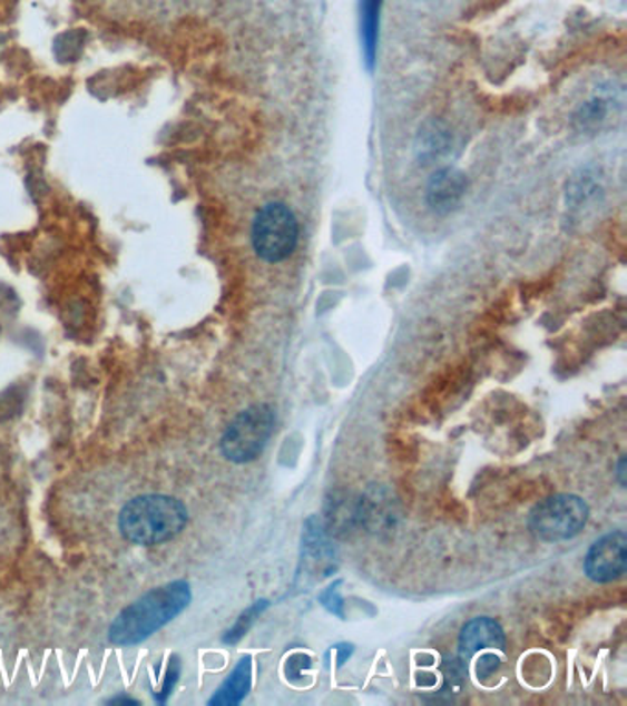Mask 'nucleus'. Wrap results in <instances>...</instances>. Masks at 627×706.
I'll list each match as a JSON object with an SVG mask.
<instances>
[{"mask_svg":"<svg viewBox=\"0 0 627 706\" xmlns=\"http://www.w3.org/2000/svg\"><path fill=\"white\" fill-rule=\"evenodd\" d=\"M190 600V586L186 581L157 587L118 615L109 631V640L117 646L143 643L185 611Z\"/></svg>","mask_w":627,"mask_h":706,"instance_id":"obj_1","label":"nucleus"},{"mask_svg":"<svg viewBox=\"0 0 627 706\" xmlns=\"http://www.w3.org/2000/svg\"><path fill=\"white\" fill-rule=\"evenodd\" d=\"M186 519L185 504L174 497L146 496L127 502L118 527L127 541L148 547L174 539L185 528Z\"/></svg>","mask_w":627,"mask_h":706,"instance_id":"obj_2","label":"nucleus"},{"mask_svg":"<svg viewBox=\"0 0 627 706\" xmlns=\"http://www.w3.org/2000/svg\"><path fill=\"white\" fill-rule=\"evenodd\" d=\"M275 431V411L265 403L248 406L228 425L222 438L225 459L247 464L264 453Z\"/></svg>","mask_w":627,"mask_h":706,"instance_id":"obj_3","label":"nucleus"},{"mask_svg":"<svg viewBox=\"0 0 627 706\" xmlns=\"http://www.w3.org/2000/svg\"><path fill=\"white\" fill-rule=\"evenodd\" d=\"M298 222L290 206L270 203L256 214L253 223V247L267 264H280L295 253Z\"/></svg>","mask_w":627,"mask_h":706,"instance_id":"obj_4","label":"nucleus"},{"mask_svg":"<svg viewBox=\"0 0 627 706\" xmlns=\"http://www.w3.org/2000/svg\"><path fill=\"white\" fill-rule=\"evenodd\" d=\"M589 519V507L576 496L549 497L530 513V530L547 543L567 541L584 530Z\"/></svg>","mask_w":627,"mask_h":706,"instance_id":"obj_5","label":"nucleus"},{"mask_svg":"<svg viewBox=\"0 0 627 706\" xmlns=\"http://www.w3.org/2000/svg\"><path fill=\"white\" fill-rule=\"evenodd\" d=\"M586 575L596 584H609L626 575L627 536L623 530L598 539L586 556Z\"/></svg>","mask_w":627,"mask_h":706,"instance_id":"obj_6","label":"nucleus"},{"mask_svg":"<svg viewBox=\"0 0 627 706\" xmlns=\"http://www.w3.org/2000/svg\"><path fill=\"white\" fill-rule=\"evenodd\" d=\"M504 644L507 637L496 620L486 617L473 618L460 631V663H468L474 654L484 649H502Z\"/></svg>","mask_w":627,"mask_h":706,"instance_id":"obj_7","label":"nucleus"},{"mask_svg":"<svg viewBox=\"0 0 627 706\" xmlns=\"http://www.w3.org/2000/svg\"><path fill=\"white\" fill-rule=\"evenodd\" d=\"M468 180L459 169L442 168L432 175L428 185V205L438 214L453 210L464 197Z\"/></svg>","mask_w":627,"mask_h":706,"instance_id":"obj_8","label":"nucleus"},{"mask_svg":"<svg viewBox=\"0 0 627 706\" xmlns=\"http://www.w3.org/2000/svg\"><path fill=\"white\" fill-rule=\"evenodd\" d=\"M359 521L372 532H383L394 524L395 501L385 488H372L357 502Z\"/></svg>","mask_w":627,"mask_h":706,"instance_id":"obj_9","label":"nucleus"},{"mask_svg":"<svg viewBox=\"0 0 627 706\" xmlns=\"http://www.w3.org/2000/svg\"><path fill=\"white\" fill-rule=\"evenodd\" d=\"M251 680H253V665L251 657L237 663L233 674L228 675L227 683L222 686V690L212 697L210 705H237L242 703L251 690Z\"/></svg>","mask_w":627,"mask_h":706,"instance_id":"obj_10","label":"nucleus"},{"mask_svg":"<svg viewBox=\"0 0 627 706\" xmlns=\"http://www.w3.org/2000/svg\"><path fill=\"white\" fill-rule=\"evenodd\" d=\"M381 0H363L361 2V39H363L364 56L369 65L374 63L378 33H380Z\"/></svg>","mask_w":627,"mask_h":706,"instance_id":"obj_11","label":"nucleus"},{"mask_svg":"<svg viewBox=\"0 0 627 706\" xmlns=\"http://www.w3.org/2000/svg\"><path fill=\"white\" fill-rule=\"evenodd\" d=\"M327 527L335 528V532H343V530H349L352 527L353 521H357L359 511H357V502L352 504V502L344 497V499H337L335 497V501H330L327 504Z\"/></svg>","mask_w":627,"mask_h":706,"instance_id":"obj_12","label":"nucleus"},{"mask_svg":"<svg viewBox=\"0 0 627 706\" xmlns=\"http://www.w3.org/2000/svg\"><path fill=\"white\" fill-rule=\"evenodd\" d=\"M265 607H267V601H258V604H254L251 609H247V611L243 612L242 617H239V620H237L236 626H234V628L231 629L227 635H225V638H223V640H225V643L227 644H236L237 640H239V638H242L243 635L248 631V628H251V624L256 620V617H258L259 612L264 611Z\"/></svg>","mask_w":627,"mask_h":706,"instance_id":"obj_13","label":"nucleus"},{"mask_svg":"<svg viewBox=\"0 0 627 706\" xmlns=\"http://www.w3.org/2000/svg\"><path fill=\"white\" fill-rule=\"evenodd\" d=\"M606 115V101L600 100V98H595V100L587 101L586 106L581 107L576 120L580 121L584 127H590L596 126L598 121L604 120Z\"/></svg>","mask_w":627,"mask_h":706,"instance_id":"obj_14","label":"nucleus"},{"mask_svg":"<svg viewBox=\"0 0 627 706\" xmlns=\"http://www.w3.org/2000/svg\"><path fill=\"white\" fill-rule=\"evenodd\" d=\"M310 666H312V660H310L307 655H293V657H290V660H287V665H285L287 679H301V677H304V669L310 668Z\"/></svg>","mask_w":627,"mask_h":706,"instance_id":"obj_15","label":"nucleus"},{"mask_svg":"<svg viewBox=\"0 0 627 706\" xmlns=\"http://www.w3.org/2000/svg\"><path fill=\"white\" fill-rule=\"evenodd\" d=\"M501 666V659L496 654H484L477 660V675L479 679H488L491 675L496 674L497 669Z\"/></svg>","mask_w":627,"mask_h":706,"instance_id":"obj_16","label":"nucleus"},{"mask_svg":"<svg viewBox=\"0 0 627 706\" xmlns=\"http://www.w3.org/2000/svg\"><path fill=\"white\" fill-rule=\"evenodd\" d=\"M177 679H179V668H177V666H172V668H169L168 671V683H166V686H164L163 688V694H160V696H158V699H160V702H163L164 697L168 696L169 690H172V688H174L175 683H177Z\"/></svg>","mask_w":627,"mask_h":706,"instance_id":"obj_17","label":"nucleus"}]
</instances>
